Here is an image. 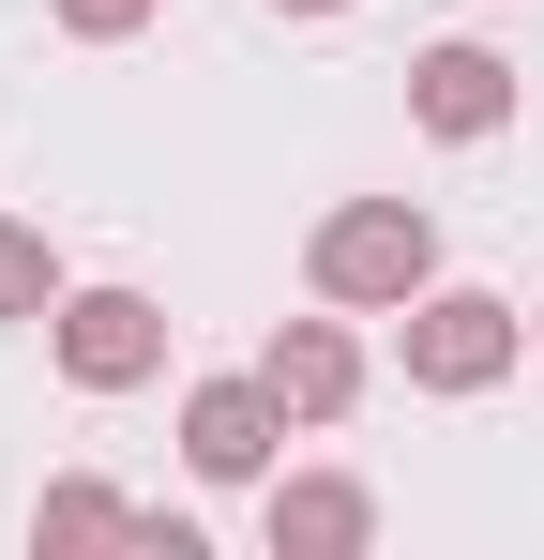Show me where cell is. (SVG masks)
Segmentation results:
<instances>
[{"label": "cell", "instance_id": "obj_1", "mask_svg": "<svg viewBox=\"0 0 544 560\" xmlns=\"http://www.w3.org/2000/svg\"><path fill=\"white\" fill-rule=\"evenodd\" d=\"M303 288L348 303V318L424 303V288H439V212H424V197H333V212L303 228Z\"/></svg>", "mask_w": 544, "mask_h": 560}, {"label": "cell", "instance_id": "obj_2", "mask_svg": "<svg viewBox=\"0 0 544 560\" xmlns=\"http://www.w3.org/2000/svg\"><path fill=\"white\" fill-rule=\"evenodd\" d=\"M393 364H409V394H499V378L530 364V303L439 273L424 303H393Z\"/></svg>", "mask_w": 544, "mask_h": 560}, {"label": "cell", "instance_id": "obj_3", "mask_svg": "<svg viewBox=\"0 0 544 560\" xmlns=\"http://www.w3.org/2000/svg\"><path fill=\"white\" fill-rule=\"evenodd\" d=\"M167 303H152V288H61V318H46V364L76 378V394H152V378H167Z\"/></svg>", "mask_w": 544, "mask_h": 560}, {"label": "cell", "instance_id": "obj_4", "mask_svg": "<svg viewBox=\"0 0 544 560\" xmlns=\"http://www.w3.org/2000/svg\"><path fill=\"white\" fill-rule=\"evenodd\" d=\"M287 440H303V424H287V394H272L258 364L181 394V469H197V485H272V469H287Z\"/></svg>", "mask_w": 544, "mask_h": 560}, {"label": "cell", "instance_id": "obj_5", "mask_svg": "<svg viewBox=\"0 0 544 560\" xmlns=\"http://www.w3.org/2000/svg\"><path fill=\"white\" fill-rule=\"evenodd\" d=\"M515 106H530V77H515L499 46H469V31L409 61V121H424L439 152H484V137H515Z\"/></svg>", "mask_w": 544, "mask_h": 560}, {"label": "cell", "instance_id": "obj_6", "mask_svg": "<svg viewBox=\"0 0 544 560\" xmlns=\"http://www.w3.org/2000/svg\"><path fill=\"white\" fill-rule=\"evenodd\" d=\"M258 378L287 394V424H303V440H318V424H348V409H363V334H348V303H318V318H272Z\"/></svg>", "mask_w": 544, "mask_h": 560}, {"label": "cell", "instance_id": "obj_7", "mask_svg": "<svg viewBox=\"0 0 544 560\" xmlns=\"http://www.w3.org/2000/svg\"><path fill=\"white\" fill-rule=\"evenodd\" d=\"M258 530H272V560H363L378 546V485L363 469H272Z\"/></svg>", "mask_w": 544, "mask_h": 560}, {"label": "cell", "instance_id": "obj_8", "mask_svg": "<svg viewBox=\"0 0 544 560\" xmlns=\"http://www.w3.org/2000/svg\"><path fill=\"white\" fill-rule=\"evenodd\" d=\"M137 530H152V500H121L106 469H61L31 500V546H137Z\"/></svg>", "mask_w": 544, "mask_h": 560}, {"label": "cell", "instance_id": "obj_9", "mask_svg": "<svg viewBox=\"0 0 544 560\" xmlns=\"http://www.w3.org/2000/svg\"><path fill=\"white\" fill-rule=\"evenodd\" d=\"M61 288H76V258L46 243V212H0V334L61 318Z\"/></svg>", "mask_w": 544, "mask_h": 560}, {"label": "cell", "instance_id": "obj_10", "mask_svg": "<svg viewBox=\"0 0 544 560\" xmlns=\"http://www.w3.org/2000/svg\"><path fill=\"white\" fill-rule=\"evenodd\" d=\"M46 15H61V31H76V46H137V31H152V15H167V0H46Z\"/></svg>", "mask_w": 544, "mask_h": 560}, {"label": "cell", "instance_id": "obj_11", "mask_svg": "<svg viewBox=\"0 0 544 560\" xmlns=\"http://www.w3.org/2000/svg\"><path fill=\"white\" fill-rule=\"evenodd\" d=\"M258 15H303V31H318V15H348V0H258Z\"/></svg>", "mask_w": 544, "mask_h": 560}, {"label": "cell", "instance_id": "obj_12", "mask_svg": "<svg viewBox=\"0 0 544 560\" xmlns=\"http://www.w3.org/2000/svg\"><path fill=\"white\" fill-rule=\"evenodd\" d=\"M530 349H544V303H530Z\"/></svg>", "mask_w": 544, "mask_h": 560}]
</instances>
